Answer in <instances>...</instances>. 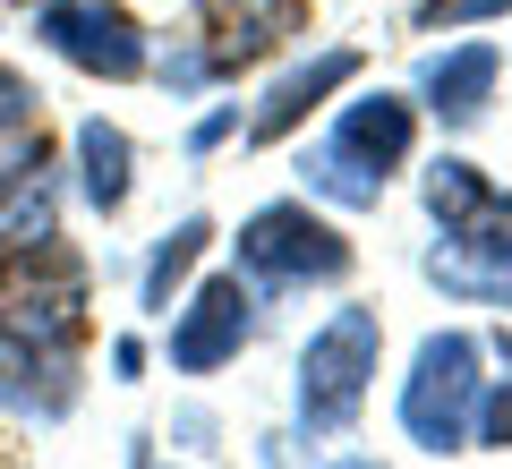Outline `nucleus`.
I'll use <instances>...</instances> for the list:
<instances>
[{
	"label": "nucleus",
	"instance_id": "nucleus-7",
	"mask_svg": "<svg viewBox=\"0 0 512 469\" xmlns=\"http://www.w3.org/2000/svg\"><path fill=\"white\" fill-rule=\"evenodd\" d=\"M308 26V0H197V26H188V52L171 60V86H205V77H239L265 52Z\"/></svg>",
	"mask_w": 512,
	"mask_h": 469
},
{
	"label": "nucleus",
	"instance_id": "nucleus-4",
	"mask_svg": "<svg viewBox=\"0 0 512 469\" xmlns=\"http://www.w3.org/2000/svg\"><path fill=\"white\" fill-rule=\"evenodd\" d=\"M376 350H384L376 307H333L325 325L308 333V350H299V427L342 435L359 418L367 384H376Z\"/></svg>",
	"mask_w": 512,
	"mask_h": 469
},
{
	"label": "nucleus",
	"instance_id": "nucleus-15",
	"mask_svg": "<svg viewBox=\"0 0 512 469\" xmlns=\"http://www.w3.org/2000/svg\"><path fill=\"white\" fill-rule=\"evenodd\" d=\"M205 248H214V222H205V214L171 222V231L154 239V256H146V282H137V290H146V307H154V316H171V290H180L188 273H197V256H205Z\"/></svg>",
	"mask_w": 512,
	"mask_h": 469
},
{
	"label": "nucleus",
	"instance_id": "nucleus-3",
	"mask_svg": "<svg viewBox=\"0 0 512 469\" xmlns=\"http://www.w3.org/2000/svg\"><path fill=\"white\" fill-rule=\"evenodd\" d=\"M86 256L35 239V248H0V342H35V350H77L86 333Z\"/></svg>",
	"mask_w": 512,
	"mask_h": 469
},
{
	"label": "nucleus",
	"instance_id": "nucleus-1",
	"mask_svg": "<svg viewBox=\"0 0 512 469\" xmlns=\"http://www.w3.org/2000/svg\"><path fill=\"white\" fill-rule=\"evenodd\" d=\"M427 214H436L444 248H427V282H444L453 299L512 307V197L478 163L444 154L427 171Z\"/></svg>",
	"mask_w": 512,
	"mask_h": 469
},
{
	"label": "nucleus",
	"instance_id": "nucleus-16",
	"mask_svg": "<svg viewBox=\"0 0 512 469\" xmlns=\"http://www.w3.org/2000/svg\"><path fill=\"white\" fill-rule=\"evenodd\" d=\"M35 120H43V94H35V77L0 60V145H18Z\"/></svg>",
	"mask_w": 512,
	"mask_h": 469
},
{
	"label": "nucleus",
	"instance_id": "nucleus-6",
	"mask_svg": "<svg viewBox=\"0 0 512 469\" xmlns=\"http://www.w3.org/2000/svg\"><path fill=\"white\" fill-rule=\"evenodd\" d=\"M231 248H239V273L265 282V290H308V282H342L350 273V239L333 231L325 214H308L299 197L256 205Z\"/></svg>",
	"mask_w": 512,
	"mask_h": 469
},
{
	"label": "nucleus",
	"instance_id": "nucleus-19",
	"mask_svg": "<svg viewBox=\"0 0 512 469\" xmlns=\"http://www.w3.org/2000/svg\"><path fill=\"white\" fill-rule=\"evenodd\" d=\"M342 469H376V461H342Z\"/></svg>",
	"mask_w": 512,
	"mask_h": 469
},
{
	"label": "nucleus",
	"instance_id": "nucleus-2",
	"mask_svg": "<svg viewBox=\"0 0 512 469\" xmlns=\"http://www.w3.org/2000/svg\"><path fill=\"white\" fill-rule=\"evenodd\" d=\"M410 137H419V111H410L402 94H359L299 171H308V188L333 197V205H376L384 180L410 163Z\"/></svg>",
	"mask_w": 512,
	"mask_h": 469
},
{
	"label": "nucleus",
	"instance_id": "nucleus-17",
	"mask_svg": "<svg viewBox=\"0 0 512 469\" xmlns=\"http://www.w3.org/2000/svg\"><path fill=\"white\" fill-rule=\"evenodd\" d=\"M512 0H419V35H453V26H478V18H504Z\"/></svg>",
	"mask_w": 512,
	"mask_h": 469
},
{
	"label": "nucleus",
	"instance_id": "nucleus-18",
	"mask_svg": "<svg viewBox=\"0 0 512 469\" xmlns=\"http://www.w3.org/2000/svg\"><path fill=\"white\" fill-rule=\"evenodd\" d=\"M470 444H504V452H512V384L478 393V427H470Z\"/></svg>",
	"mask_w": 512,
	"mask_h": 469
},
{
	"label": "nucleus",
	"instance_id": "nucleus-9",
	"mask_svg": "<svg viewBox=\"0 0 512 469\" xmlns=\"http://www.w3.org/2000/svg\"><path fill=\"white\" fill-rule=\"evenodd\" d=\"M256 333V299L239 273H214V282L188 290V307L171 316V367L180 376H214V367H231L239 350H248Z\"/></svg>",
	"mask_w": 512,
	"mask_h": 469
},
{
	"label": "nucleus",
	"instance_id": "nucleus-12",
	"mask_svg": "<svg viewBox=\"0 0 512 469\" xmlns=\"http://www.w3.org/2000/svg\"><path fill=\"white\" fill-rule=\"evenodd\" d=\"M350 77H359V52H316V60H299L291 77H274V86H265V103H256L248 137H256V145H274V137H291V128L308 120V111L325 103L333 86H350Z\"/></svg>",
	"mask_w": 512,
	"mask_h": 469
},
{
	"label": "nucleus",
	"instance_id": "nucleus-11",
	"mask_svg": "<svg viewBox=\"0 0 512 469\" xmlns=\"http://www.w3.org/2000/svg\"><path fill=\"white\" fill-rule=\"evenodd\" d=\"M69 401H77V350L0 342V410H18V418H60Z\"/></svg>",
	"mask_w": 512,
	"mask_h": 469
},
{
	"label": "nucleus",
	"instance_id": "nucleus-5",
	"mask_svg": "<svg viewBox=\"0 0 512 469\" xmlns=\"http://www.w3.org/2000/svg\"><path fill=\"white\" fill-rule=\"evenodd\" d=\"M478 342L470 333H427L419 359H410L402 376V435L419 452H461L478 427V393H487V376H478Z\"/></svg>",
	"mask_w": 512,
	"mask_h": 469
},
{
	"label": "nucleus",
	"instance_id": "nucleus-13",
	"mask_svg": "<svg viewBox=\"0 0 512 469\" xmlns=\"http://www.w3.org/2000/svg\"><path fill=\"white\" fill-rule=\"evenodd\" d=\"M77 188H86L94 214H120L128 188H137V145H128V128L103 120V111L77 120Z\"/></svg>",
	"mask_w": 512,
	"mask_h": 469
},
{
	"label": "nucleus",
	"instance_id": "nucleus-10",
	"mask_svg": "<svg viewBox=\"0 0 512 469\" xmlns=\"http://www.w3.org/2000/svg\"><path fill=\"white\" fill-rule=\"evenodd\" d=\"M35 239H60V154L43 137H18L0 163V248H35Z\"/></svg>",
	"mask_w": 512,
	"mask_h": 469
},
{
	"label": "nucleus",
	"instance_id": "nucleus-8",
	"mask_svg": "<svg viewBox=\"0 0 512 469\" xmlns=\"http://www.w3.org/2000/svg\"><path fill=\"white\" fill-rule=\"evenodd\" d=\"M35 35L52 60H69V69L86 77H111V86H128V77H146V26L128 18L120 0H43L35 9Z\"/></svg>",
	"mask_w": 512,
	"mask_h": 469
},
{
	"label": "nucleus",
	"instance_id": "nucleus-14",
	"mask_svg": "<svg viewBox=\"0 0 512 469\" xmlns=\"http://www.w3.org/2000/svg\"><path fill=\"white\" fill-rule=\"evenodd\" d=\"M495 43H461V52H436L427 60V77H419V94H427V111H436L444 128H461V120H478L487 111V86H495Z\"/></svg>",
	"mask_w": 512,
	"mask_h": 469
}]
</instances>
